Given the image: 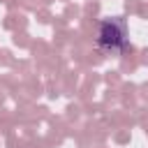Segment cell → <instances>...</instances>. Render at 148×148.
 <instances>
[{"label":"cell","mask_w":148,"mask_h":148,"mask_svg":"<svg viewBox=\"0 0 148 148\" xmlns=\"http://www.w3.org/2000/svg\"><path fill=\"white\" fill-rule=\"evenodd\" d=\"M97 44L106 51H120L125 49L127 44V37H125V28L120 21H104L99 25V35H97Z\"/></svg>","instance_id":"6da1fadb"}]
</instances>
